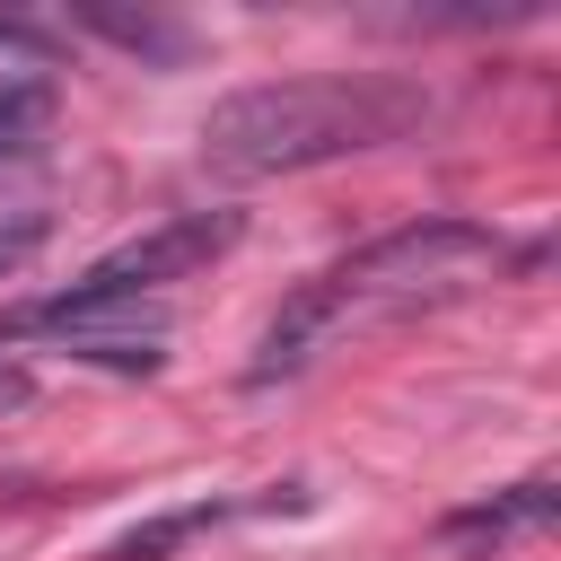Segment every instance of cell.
Returning <instances> with one entry per match:
<instances>
[{
  "label": "cell",
  "mask_w": 561,
  "mask_h": 561,
  "mask_svg": "<svg viewBox=\"0 0 561 561\" xmlns=\"http://www.w3.org/2000/svg\"><path fill=\"white\" fill-rule=\"evenodd\" d=\"M245 508H298V491H263V500H184V508H158V517H140L131 535H114V543H105V561H167L175 543H193L202 526H228V517H245Z\"/></svg>",
  "instance_id": "cell-4"
},
{
  "label": "cell",
  "mask_w": 561,
  "mask_h": 561,
  "mask_svg": "<svg viewBox=\"0 0 561 561\" xmlns=\"http://www.w3.org/2000/svg\"><path fill=\"white\" fill-rule=\"evenodd\" d=\"M237 237H245L237 210H175V219H158L149 237L96 254L70 289H53V298H35L26 316H9V333H79V324L123 316V307H140V298H167V289L193 280L202 263H219Z\"/></svg>",
  "instance_id": "cell-3"
},
{
  "label": "cell",
  "mask_w": 561,
  "mask_h": 561,
  "mask_svg": "<svg viewBox=\"0 0 561 561\" xmlns=\"http://www.w3.org/2000/svg\"><path fill=\"white\" fill-rule=\"evenodd\" d=\"M421 114H430V88L386 79V70L254 79V88H228L202 114V158L219 175H298V167H333V158L403 140Z\"/></svg>",
  "instance_id": "cell-1"
},
{
  "label": "cell",
  "mask_w": 561,
  "mask_h": 561,
  "mask_svg": "<svg viewBox=\"0 0 561 561\" xmlns=\"http://www.w3.org/2000/svg\"><path fill=\"white\" fill-rule=\"evenodd\" d=\"M0 53H44V26H26V18H0Z\"/></svg>",
  "instance_id": "cell-10"
},
{
  "label": "cell",
  "mask_w": 561,
  "mask_h": 561,
  "mask_svg": "<svg viewBox=\"0 0 561 561\" xmlns=\"http://www.w3.org/2000/svg\"><path fill=\"white\" fill-rule=\"evenodd\" d=\"M53 237V219L44 210H0V280L18 272V263H35V245Z\"/></svg>",
  "instance_id": "cell-8"
},
{
  "label": "cell",
  "mask_w": 561,
  "mask_h": 561,
  "mask_svg": "<svg viewBox=\"0 0 561 561\" xmlns=\"http://www.w3.org/2000/svg\"><path fill=\"white\" fill-rule=\"evenodd\" d=\"M70 18H79L88 35H105V44H123V53L158 61V70H175V61L193 53V35H184L175 18H158V9H105V0H79Z\"/></svg>",
  "instance_id": "cell-6"
},
{
  "label": "cell",
  "mask_w": 561,
  "mask_h": 561,
  "mask_svg": "<svg viewBox=\"0 0 561 561\" xmlns=\"http://www.w3.org/2000/svg\"><path fill=\"white\" fill-rule=\"evenodd\" d=\"M552 517H561V491L535 473V482H517V491H500V500L447 508L438 535H447V543H500V535H535V526H552Z\"/></svg>",
  "instance_id": "cell-5"
},
{
  "label": "cell",
  "mask_w": 561,
  "mask_h": 561,
  "mask_svg": "<svg viewBox=\"0 0 561 561\" xmlns=\"http://www.w3.org/2000/svg\"><path fill=\"white\" fill-rule=\"evenodd\" d=\"M18 403H35V377L18 359H0V412H18Z\"/></svg>",
  "instance_id": "cell-9"
},
{
  "label": "cell",
  "mask_w": 561,
  "mask_h": 561,
  "mask_svg": "<svg viewBox=\"0 0 561 561\" xmlns=\"http://www.w3.org/2000/svg\"><path fill=\"white\" fill-rule=\"evenodd\" d=\"M53 114H61V88L44 70H0V167L35 158L44 131H53Z\"/></svg>",
  "instance_id": "cell-7"
},
{
  "label": "cell",
  "mask_w": 561,
  "mask_h": 561,
  "mask_svg": "<svg viewBox=\"0 0 561 561\" xmlns=\"http://www.w3.org/2000/svg\"><path fill=\"white\" fill-rule=\"evenodd\" d=\"M500 263H508L500 228L438 210V219H403V228L351 245L342 263H324V272L307 280V298H316L324 333H342V324H359V316H412V307L465 298V289H473L482 272H500Z\"/></svg>",
  "instance_id": "cell-2"
}]
</instances>
